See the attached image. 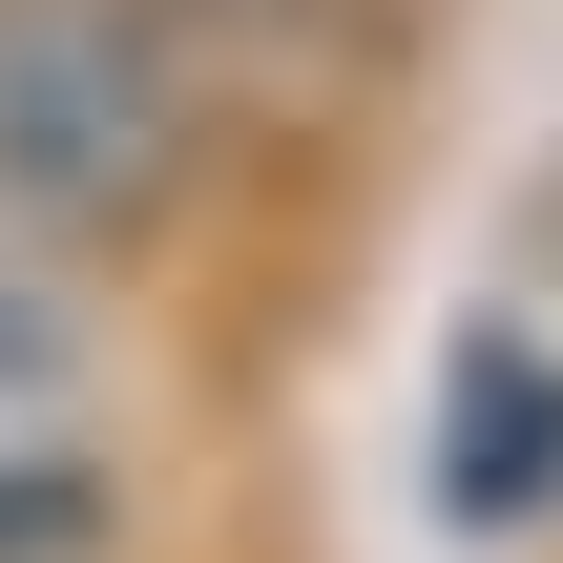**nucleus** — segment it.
<instances>
[{
  "label": "nucleus",
  "instance_id": "obj_3",
  "mask_svg": "<svg viewBox=\"0 0 563 563\" xmlns=\"http://www.w3.org/2000/svg\"><path fill=\"white\" fill-rule=\"evenodd\" d=\"M84 522H104V501H84L63 460H0V563H63V543H84Z\"/></svg>",
  "mask_w": 563,
  "mask_h": 563
},
{
  "label": "nucleus",
  "instance_id": "obj_2",
  "mask_svg": "<svg viewBox=\"0 0 563 563\" xmlns=\"http://www.w3.org/2000/svg\"><path fill=\"white\" fill-rule=\"evenodd\" d=\"M563 501V355H522V334H481L460 376H439V522H543Z\"/></svg>",
  "mask_w": 563,
  "mask_h": 563
},
{
  "label": "nucleus",
  "instance_id": "obj_4",
  "mask_svg": "<svg viewBox=\"0 0 563 563\" xmlns=\"http://www.w3.org/2000/svg\"><path fill=\"white\" fill-rule=\"evenodd\" d=\"M0 376H21V397H42V376H63V313H42V292H21V272H0Z\"/></svg>",
  "mask_w": 563,
  "mask_h": 563
},
{
  "label": "nucleus",
  "instance_id": "obj_1",
  "mask_svg": "<svg viewBox=\"0 0 563 563\" xmlns=\"http://www.w3.org/2000/svg\"><path fill=\"white\" fill-rule=\"evenodd\" d=\"M188 167V63L146 0H0V209L125 230Z\"/></svg>",
  "mask_w": 563,
  "mask_h": 563
}]
</instances>
